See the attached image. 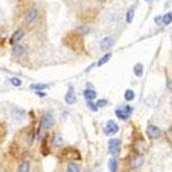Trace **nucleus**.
I'll use <instances>...</instances> for the list:
<instances>
[{"label":"nucleus","mask_w":172,"mask_h":172,"mask_svg":"<svg viewBox=\"0 0 172 172\" xmlns=\"http://www.w3.org/2000/svg\"><path fill=\"white\" fill-rule=\"evenodd\" d=\"M155 23L159 25V24H161L163 23V17L161 16H158V17H155Z\"/></svg>","instance_id":"a878e982"},{"label":"nucleus","mask_w":172,"mask_h":172,"mask_svg":"<svg viewBox=\"0 0 172 172\" xmlns=\"http://www.w3.org/2000/svg\"><path fill=\"white\" fill-rule=\"evenodd\" d=\"M134 15H135L134 10L130 8V10L128 11V12H127V22H128V23H131V22H132V19H134Z\"/></svg>","instance_id":"412c9836"},{"label":"nucleus","mask_w":172,"mask_h":172,"mask_svg":"<svg viewBox=\"0 0 172 172\" xmlns=\"http://www.w3.org/2000/svg\"><path fill=\"white\" fill-rule=\"evenodd\" d=\"M65 101H66V104H69V105H72V104H75V102L77 101L76 95H75V90H74L72 87L69 88L67 93L65 95Z\"/></svg>","instance_id":"0eeeda50"},{"label":"nucleus","mask_w":172,"mask_h":172,"mask_svg":"<svg viewBox=\"0 0 172 172\" xmlns=\"http://www.w3.org/2000/svg\"><path fill=\"white\" fill-rule=\"evenodd\" d=\"M54 124V118H53V116L51 113H45L43 116H42V118H41V123H40V127H41V129L42 130H47V129H50L52 125Z\"/></svg>","instance_id":"f257e3e1"},{"label":"nucleus","mask_w":172,"mask_h":172,"mask_svg":"<svg viewBox=\"0 0 172 172\" xmlns=\"http://www.w3.org/2000/svg\"><path fill=\"white\" fill-rule=\"evenodd\" d=\"M111 57H112V54L111 53H108V54H106V55H104V57H102V58L98 62V66H101V65H104L105 63H107L108 60H110V58H111Z\"/></svg>","instance_id":"f3484780"},{"label":"nucleus","mask_w":172,"mask_h":172,"mask_svg":"<svg viewBox=\"0 0 172 172\" xmlns=\"http://www.w3.org/2000/svg\"><path fill=\"white\" fill-rule=\"evenodd\" d=\"M146 1H148V0H146Z\"/></svg>","instance_id":"c756f323"},{"label":"nucleus","mask_w":172,"mask_h":172,"mask_svg":"<svg viewBox=\"0 0 172 172\" xmlns=\"http://www.w3.org/2000/svg\"><path fill=\"white\" fill-rule=\"evenodd\" d=\"M84 98L88 100V101H91L96 98V93L93 90V89H86L84 90Z\"/></svg>","instance_id":"f8f14e48"},{"label":"nucleus","mask_w":172,"mask_h":172,"mask_svg":"<svg viewBox=\"0 0 172 172\" xmlns=\"http://www.w3.org/2000/svg\"><path fill=\"white\" fill-rule=\"evenodd\" d=\"M107 104H108V101H107L106 99H100V100L96 102V104H95V106L100 108V107H105Z\"/></svg>","instance_id":"5701e85b"},{"label":"nucleus","mask_w":172,"mask_h":172,"mask_svg":"<svg viewBox=\"0 0 172 172\" xmlns=\"http://www.w3.org/2000/svg\"><path fill=\"white\" fill-rule=\"evenodd\" d=\"M118 125L116 124V122L113 120H108L107 124H106V128H105V132L107 135H114L117 131H118Z\"/></svg>","instance_id":"39448f33"},{"label":"nucleus","mask_w":172,"mask_h":172,"mask_svg":"<svg viewBox=\"0 0 172 172\" xmlns=\"http://www.w3.org/2000/svg\"><path fill=\"white\" fill-rule=\"evenodd\" d=\"M63 143V137L60 135H55L53 139V144L54 146H60Z\"/></svg>","instance_id":"aec40b11"},{"label":"nucleus","mask_w":172,"mask_h":172,"mask_svg":"<svg viewBox=\"0 0 172 172\" xmlns=\"http://www.w3.org/2000/svg\"><path fill=\"white\" fill-rule=\"evenodd\" d=\"M134 74L136 76H139V77L142 76V74H143V66H142V64H136L134 66Z\"/></svg>","instance_id":"4468645a"},{"label":"nucleus","mask_w":172,"mask_h":172,"mask_svg":"<svg viewBox=\"0 0 172 172\" xmlns=\"http://www.w3.org/2000/svg\"><path fill=\"white\" fill-rule=\"evenodd\" d=\"M119 149H120V142H119V140H116V139L110 140V142H108V152L112 155H116V154L119 153Z\"/></svg>","instance_id":"f03ea898"},{"label":"nucleus","mask_w":172,"mask_h":172,"mask_svg":"<svg viewBox=\"0 0 172 172\" xmlns=\"http://www.w3.org/2000/svg\"><path fill=\"white\" fill-rule=\"evenodd\" d=\"M98 1H100V3H104V1H105V0H98Z\"/></svg>","instance_id":"c85d7f7f"},{"label":"nucleus","mask_w":172,"mask_h":172,"mask_svg":"<svg viewBox=\"0 0 172 172\" xmlns=\"http://www.w3.org/2000/svg\"><path fill=\"white\" fill-rule=\"evenodd\" d=\"M77 31L81 33V34H87V33H89V28L88 27H81V28H77Z\"/></svg>","instance_id":"b1692460"},{"label":"nucleus","mask_w":172,"mask_h":172,"mask_svg":"<svg viewBox=\"0 0 172 172\" xmlns=\"http://www.w3.org/2000/svg\"><path fill=\"white\" fill-rule=\"evenodd\" d=\"M113 43H114L113 38H105L104 40H101L100 46H101V48L104 50V51H107V50H110L112 47Z\"/></svg>","instance_id":"1a4fd4ad"},{"label":"nucleus","mask_w":172,"mask_h":172,"mask_svg":"<svg viewBox=\"0 0 172 172\" xmlns=\"http://www.w3.org/2000/svg\"><path fill=\"white\" fill-rule=\"evenodd\" d=\"M24 36V33H23V30L22 29H18V30H16L13 34H12V36H11V39H10V43L11 45H17L21 40H22V38Z\"/></svg>","instance_id":"423d86ee"},{"label":"nucleus","mask_w":172,"mask_h":172,"mask_svg":"<svg viewBox=\"0 0 172 172\" xmlns=\"http://www.w3.org/2000/svg\"><path fill=\"white\" fill-rule=\"evenodd\" d=\"M131 106H127V108H124V110H116V116L122 119V120H125V119H128L129 116L131 114Z\"/></svg>","instance_id":"7ed1b4c3"},{"label":"nucleus","mask_w":172,"mask_h":172,"mask_svg":"<svg viewBox=\"0 0 172 172\" xmlns=\"http://www.w3.org/2000/svg\"><path fill=\"white\" fill-rule=\"evenodd\" d=\"M79 166L75 163H69L67 166H66V171L65 172H79Z\"/></svg>","instance_id":"ddd939ff"},{"label":"nucleus","mask_w":172,"mask_h":172,"mask_svg":"<svg viewBox=\"0 0 172 172\" xmlns=\"http://www.w3.org/2000/svg\"><path fill=\"white\" fill-rule=\"evenodd\" d=\"M36 95H38V96H40V98H45V96H46V94H45V93H42V91H40V90H38V91H36Z\"/></svg>","instance_id":"bb28decb"},{"label":"nucleus","mask_w":172,"mask_h":172,"mask_svg":"<svg viewBox=\"0 0 172 172\" xmlns=\"http://www.w3.org/2000/svg\"><path fill=\"white\" fill-rule=\"evenodd\" d=\"M147 134L151 139H158V137H160V135H161V131H160V129L158 127H155V125H148Z\"/></svg>","instance_id":"20e7f679"},{"label":"nucleus","mask_w":172,"mask_h":172,"mask_svg":"<svg viewBox=\"0 0 172 172\" xmlns=\"http://www.w3.org/2000/svg\"><path fill=\"white\" fill-rule=\"evenodd\" d=\"M141 163H142V158H140V159H139V161H137V158H136V159H135V161L132 163V165L136 167V166H140V164H141Z\"/></svg>","instance_id":"393cba45"},{"label":"nucleus","mask_w":172,"mask_h":172,"mask_svg":"<svg viewBox=\"0 0 172 172\" xmlns=\"http://www.w3.org/2000/svg\"><path fill=\"white\" fill-rule=\"evenodd\" d=\"M117 167H118L117 160L116 159H111L110 161H108V168H110V171L111 172H117Z\"/></svg>","instance_id":"2eb2a0df"},{"label":"nucleus","mask_w":172,"mask_h":172,"mask_svg":"<svg viewBox=\"0 0 172 172\" xmlns=\"http://www.w3.org/2000/svg\"><path fill=\"white\" fill-rule=\"evenodd\" d=\"M10 82H11V84L15 86V87H19L22 84V81H21L19 78H17V77H12V78L10 79Z\"/></svg>","instance_id":"4be33fe9"},{"label":"nucleus","mask_w":172,"mask_h":172,"mask_svg":"<svg viewBox=\"0 0 172 172\" xmlns=\"http://www.w3.org/2000/svg\"><path fill=\"white\" fill-rule=\"evenodd\" d=\"M30 88H31V89H35V90H43V89H46V88H48V84H45V83L31 84Z\"/></svg>","instance_id":"dca6fc26"},{"label":"nucleus","mask_w":172,"mask_h":172,"mask_svg":"<svg viewBox=\"0 0 172 172\" xmlns=\"http://www.w3.org/2000/svg\"><path fill=\"white\" fill-rule=\"evenodd\" d=\"M89 107H90L91 110H93V111H98V107H96L94 104H91V102H89Z\"/></svg>","instance_id":"cd10ccee"},{"label":"nucleus","mask_w":172,"mask_h":172,"mask_svg":"<svg viewBox=\"0 0 172 172\" xmlns=\"http://www.w3.org/2000/svg\"><path fill=\"white\" fill-rule=\"evenodd\" d=\"M124 98H125V100H128V101H131V100H134V98H135V93L132 90H127L125 91V94H124Z\"/></svg>","instance_id":"a211bd4d"},{"label":"nucleus","mask_w":172,"mask_h":172,"mask_svg":"<svg viewBox=\"0 0 172 172\" xmlns=\"http://www.w3.org/2000/svg\"><path fill=\"white\" fill-rule=\"evenodd\" d=\"M172 22V13L170 12V13H166L164 17H163V23H164V24H170V23Z\"/></svg>","instance_id":"6ab92c4d"},{"label":"nucleus","mask_w":172,"mask_h":172,"mask_svg":"<svg viewBox=\"0 0 172 172\" xmlns=\"http://www.w3.org/2000/svg\"><path fill=\"white\" fill-rule=\"evenodd\" d=\"M30 171V163L24 160L18 165V172H29Z\"/></svg>","instance_id":"9b49d317"},{"label":"nucleus","mask_w":172,"mask_h":172,"mask_svg":"<svg viewBox=\"0 0 172 172\" xmlns=\"http://www.w3.org/2000/svg\"><path fill=\"white\" fill-rule=\"evenodd\" d=\"M38 8H31V10H29L28 11V13H27V16H25V22L28 23H31V22H34L36 19V17H38Z\"/></svg>","instance_id":"9d476101"},{"label":"nucleus","mask_w":172,"mask_h":172,"mask_svg":"<svg viewBox=\"0 0 172 172\" xmlns=\"http://www.w3.org/2000/svg\"><path fill=\"white\" fill-rule=\"evenodd\" d=\"M12 54L17 58H22V57L25 55V48L23 46H19V45H16L15 47L12 48Z\"/></svg>","instance_id":"6e6552de"}]
</instances>
